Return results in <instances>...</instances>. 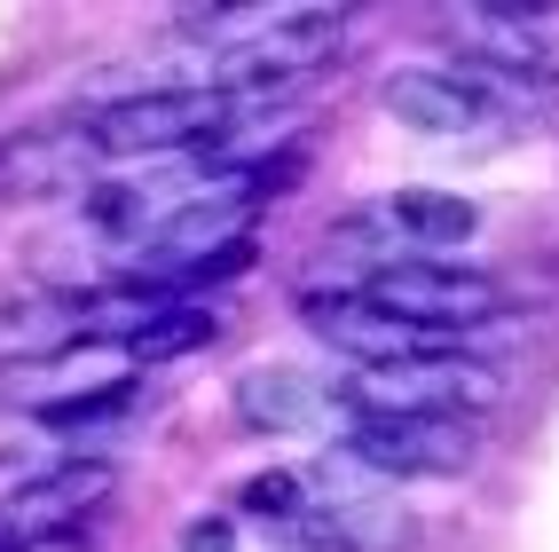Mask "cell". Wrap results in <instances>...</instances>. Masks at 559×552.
I'll list each match as a JSON object with an SVG mask.
<instances>
[{"instance_id":"obj_8","label":"cell","mask_w":559,"mask_h":552,"mask_svg":"<svg viewBox=\"0 0 559 552\" xmlns=\"http://www.w3.org/2000/svg\"><path fill=\"white\" fill-rule=\"evenodd\" d=\"M300 316L316 324V340L323 348H340L355 372H379V363H402V355H426V348H441V340H426L418 324H402V316H386L370 292H308L300 301Z\"/></svg>"},{"instance_id":"obj_2","label":"cell","mask_w":559,"mask_h":552,"mask_svg":"<svg viewBox=\"0 0 559 552\" xmlns=\"http://www.w3.org/2000/svg\"><path fill=\"white\" fill-rule=\"evenodd\" d=\"M497 387L504 379L489 363H473L457 348H426V355L379 363V372H355L347 411L355 419H465V411H489Z\"/></svg>"},{"instance_id":"obj_13","label":"cell","mask_w":559,"mask_h":552,"mask_svg":"<svg viewBox=\"0 0 559 552\" xmlns=\"http://www.w3.org/2000/svg\"><path fill=\"white\" fill-rule=\"evenodd\" d=\"M95 158L103 151L87 142V127L80 134H24V142L0 151V181L9 190H71V181H87Z\"/></svg>"},{"instance_id":"obj_7","label":"cell","mask_w":559,"mask_h":552,"mask_svg":"<svg viewBox=\"0 0 559 552\" xmlns=\"http://www.w3.org/2000/svg\"><path fill=\"white\" fill-rule=\"evenodd\" d=\"M347 458H362L370 473H465L480 458L473 419H355Z\"/></svg>"},{"instance_id":"obj_4","label":"cell","mask_w":559,"mask_h":552,"mask_svg":"<svg viewBox=\"0 0 559 552\" xmlns=\"http://www.w3.org/2000/svg\"><path fill=\"white\" fill-rule=\"evenodd\" d=\"M347 48L340 9H276V24H260L245 48L221 56V95H260V87H300Z\"/></svg>"},{"instance_id":"obj_11","label":"cell","mask_w":559,"mask_h":552,"mask_svg":"<svg viewBox=\"0 0 559 552\" xmlns=\"http://www.w3.org/2000/svg\"><path fill=\"white\" fill-rule=\"evenodd\" d=\"M370 221H379V237L394 252H441V245H465L480 230V213L450 190H394L370 205Z\"/></svg>"},{"instance_id":"obj_3","label":"cell","mask_w":559,"mask_h":552,"mask_svg":"<svg viewBox=\"0 0 559 552\" xmlns=\"http://www.w3.org/2000/svg\"><path fill=\"white\" fill-rule=\"evenodd\" d=\"M450 48L465 71H504V80H551L559 63V9L544 0H457Z\"/></svg>"},{"instance_id":"obj_5","label":"cell","mask_w":559,"mask_h":552,"mask_svg":"<svg viewBox=\"0 0 559 552\" xmlns=\"http://www.w3.org/2000/svg\"><path fill=\"white\" fill-rule=\"evenodd\" d=\"M362 292L386 316L418 324L426 340H441V331H473V324H489L504 308V284L489 269H441V261H394V269L370 277Z\"/></svg>"},{"instance_id":"obj_15","label":"cell","mask_w":559,"mask_h":552,"mask_svg":"<svg viewBox=\"0 0 559 552\" xmlns=\"http://www.w3.org/2000/svg\"><path fill=\"white\" fill-rule=\"evenodd\" d=\"M213 340H221V316H213V308H198V301H174V308H158L142 331H127L119 355H127V372H134V363L151 372V363L198 355V348H213Z\"/></svg>"},{"instance_id":"obj_6","label":"cell","mask_w":559,"mask_h":552,"mask_svg":"<svg viewBox=\"0 0 559 552\" xmlns=\"http://www.w3.org/2000/svg\"><path fill=\"white\" fill-rule=\"evenodd\" d=\"M110 473L103 458H80V466H56L40 482H24L16 497H0V552H48L63 537H80V521L110 497Z\"/></svg>"},{"instance_id":"obj_1","label":"cell","mask_w":559,"mask_h":552,"mask_svg":"<svg viewBox=\"0 0 559 552\" xmlns=\"http://www.w3.org/2000/svg\"><path fill=\"white\" fill-rule=\"evenodd\" d=\"M237 103L221 87H142L119 95L87 119V142L103 158H181V151H205L213 134H229Z\"/></svg>"},{"instance_id":"obj_17","label":"cell","mask_w":559,"mask_h":552,"mask_svg":"<svg viewBox=\"0 0 559 552\" xmlns=\"http://www.w3.org/2000/svg\"><path fill=\"white\" fill-rule=\"evenodd\" d=\"M181 552H237V521H221V513H198V521L181 529Z\"/></svg>"},{"instance_id":"obj_14","label":"cell","mask_w":559,"mask_h":552,"mask_svg":"<svg viewBox=\"0 0 559 552\" xmlns=\"http://www.w3.org/2000/svg\"><path fill=\"white\" fill-rule=\"evenodd\" d=\"M63 348H80V292H40V301L0 316V355H16V372L63 355Z\"/></svg>"},{"instance_id":"obj_12","label":"cell","mask_w":559,"mask_h":552,"mask_svg":"<svg viewBox=\"0 0 559 552\" xmlns=\"http://www.w3.org/2000/svg\"><path fill=\"white\" fill-rule=\"evenodd\" d=\"M237 419L252 434H300L323 419V387L308 372H292V363H252V372H237Z\"/></svg>"},{"instance_id":"obj_10","label":"cell","mask_w":559,"mask_h":552,"mask_svg":"<svg viewBox=\"0 0 559 552\" xmlns=\"http://www.w3.org/2000/svg\"><path fill=\"white\" fill-rule=\"evenodd\" d=\"M379 103L394 110L402 127H418L433 142H457V134H497L504 119H489V103H480L457 71H394L379 87Z\"/></svg>"},{"instance_id":"obj_9","label":"cell","mask_w":559,"mask_h":552,"mask_svg":"<svg viewBox=\"0 0 559 552\" xmlns=\"http://www.w3.org/2000/svg\"><path fill=\"white\" fill-rule=\"evenodd\" d=\"M300 544L316 552H409L418 544V521H409V505L370 490V497H331V505H300Z\"/></svg>"},{"instance_id":"obj_16","label":"cell","mask_w":559,"mask_h":552,"mask_svg":"<svg viewBox=\"0 0 559 552\" xmlns=\"http://www.w3.org/2000/svg\"><path fill=\"white\" fill-rule=\"evenodd\" d=\"M245 513H269V521H300V482H292V473H252V482H245Z\"/></svg>"}]
</instances>
